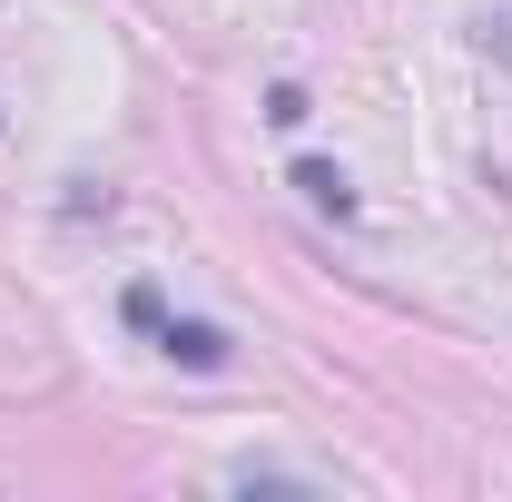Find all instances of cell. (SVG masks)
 Masks as SVG:
<instances>
[{
  "mask_svg": "<svg viewBox=\"0 0 512 502\" xmlns=\"http://www.w3.org/2000/svg\"><path fill=\"white\" fill-rule=\"evenodd\" d=\"M168 355L178 365H227V335L217 325H168Z\"/></svg>",
  "mask_w": 512,
  "mask_h": 502,
  "instance_id": "obj_1",
  "label": "cell"
},
{
  "mask_svg": "<svg viewBox=\"0 0 512 502\" xmlns=\"http://www.w3.org/2000/svg\"><path fill=\"white\" fill-rule=\"evenodd\" d=\"M296 188L316 197V207H335V217H345V207H355V197H345V178H335V168H296Z\"/></svg>",
  "mask_w": 512,
  "mask_h": 502,
  "instance_id": "obj_2",
  "label": "cell"
}]
</instances>
